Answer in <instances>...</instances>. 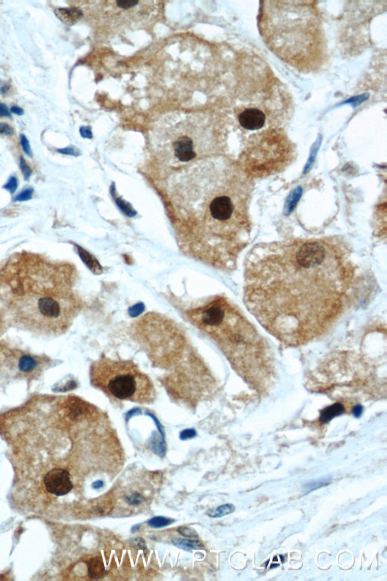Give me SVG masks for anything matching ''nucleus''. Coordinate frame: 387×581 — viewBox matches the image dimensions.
Returning a JSON list of instances; mask_svg holds the SVG:
<instances>
[{"mask_svg": "<svg viewBox=\"0 0 387 581\" xmlns=\"http://www.w3.org/2000/svg\"><path fill=\"white\" fill-rule=\"evenodd\" d=\"M18 184L17 178L15 176H11L8 179V182H6V184L3 186V189H6V190L9 191L11 193L13 194L17 190Z\"/></svg>", "mask_w": 387, "mask_h": 581, "instance_id": "23", "label": "nucleus"}, {"mask_svg": "<svg viewBox=\"0 0 387 581\" xmlns=\"http://www.w3.org/2000/svg\"><path fill=\"white\" fill-rule=\"evenodd\" d=\"M344 412V407L340 404H335L324 409L321 412L320 421L322 423H328L334 417L338 416Z\"/></svg>", "mask_w": 387, "mask_h": 581, "instance_id": "12", "label": "nucleus"}, {"mask_svg": "<svg viewBox=\"0 0 387 581\" xmlns=\"http://www.w3.org/2000/svg\"><path fill=\"white\" fill-rule=\"evenodd\" d=\"M173 522V520L169 519V518L163 517V516H157L155 518H151L148 521V524L152 528H160L169 525Z\"/></svg>", "mask_w": 387, "mask_h": 581, "instance_id": "15", "label": "nucleus"}, {"mask_svg": "<svg viewBox=\"0 0 387 581\" xmlns=\"http://www.w3.org/2000/svg\"><path fill=\"white\" fill-rule=\"evenodd\" d=\"M132 545H135V547L142 550H146V544L142 538H135L132 541Z\"/></svg>", "mask_w": 387, "mask_h": 581, "instance_id": "26", "label": "nucleus"}, {"mask_svg": "<svg viewBox=\"0 0 387 581\" xmlns=\"http://www.w3.org/2000/svg\"><path fill=\"white\" fill-rule=\"evenodd\" d=\"M55 15L67 25H73L83 16L81 10L77 8H60L55 11Z\"/></svg>", "mask_w": 387, "mask_h": 581, "instance_id": "10", "label": "nucleus"}, {"mask_svg": "<svg viewBox=\"0 0 387 581\" xmlns=\"http://www.w3.org/2000/svg\"><path fill=\"white\" fill-rule=\"evenodd\" d=\"M90 381L93 387L117 401L152 404L156 398L152 380L132 362L98 359L92 364Z\"/></svg>", "mask_w": 387, "mask_h": 581, "instance_id": "4", "label": "nucleus"}, {"mask_svg": "<svg viewBox=\"0 0 387 581\" xmlns=\"http://www.w3.org/2000/svg\"><path fill=\"white\" fill-rule=\"evenodd\" d=\"M240 125L248 131H259L265 125V115L263 111L256 107H248L238 116Z\"/></svg>", "mask_w": 387, "mask_h": 581, "instance_id": "9", "label": "nucleus"}, {"mask_svg": "<svg viewBox=\"0 0 387 581\" xmlns=\"http://www.w3.org/2000/svg\"><path fill=\"white\" fill-rule=\"evenodd\" d=\"M172 542L176 547L184 549V550L189 551V552H191L193 549H201L203 548V545L200 541L193 540L192 538L189 540L176 538V539H173Z\"/></svg>", "mask_w": 387, "mask_h": 581, "instance_id": "13", "label": "nucleus"}, {"mask_svg": "<svg viewBox=\"0 0 387 581\" xmlns=\"http://www.w3.org/2000/svg\"><path fill=\"white\" fill-rule=\"evenodd\" d=\"M10 357H12V361L10 360L9 364L12 366V372L15 373V376L26 378H34L36 376H39L43 366L47 363L42 357L21 351L15 352Z\"/></svg>", "mask_w": 387, "mask_h": 581, "instance_id": "7", "label": "nucleus"}, {"mask_svg": "<svg viewBox=\"0 0 387 581\" xmlns=\"http://www.w3.org/2000/svg\"><path fill=\"white\" fill-rule=\"evenodd\" d=\"M166 158L169 161L173 159L175 163H189L194 161L197 157H200L202 152L200 142L194 137V134L179 133L169 139V144L166 145Z\"/></svg>", "mask_w": 387, "mask_h": 581, "instance_id": "6", "label": "nucleus"}, {"mask_svg": "<svg viewBox=\"0 0 387 581\" xmlns=\"http://www.w3.org/2000/svg\"><path fill=\"white\" fill-rule=\"evenodd\" d=\"M151 449L153 450L154 453H156L158 456H161V457H163L166 455V446L164 441H157L156 440H155L153 442H152Z\"/></svg>", "mask_w": 387, "mask_h": 581, "instance_id": "16", "label": "nucleus"}, {"mask_svg": "<svg viewBox=\"0 0 387 581\" xmlns=\"http://www.w3.org/2000/svg\"><path fill=\"white\" fill-rule=\"evenodd\" d=\"M188 316L217 342L246 381L258 389L268 386L273 370L270 353L255 329L228 299L217 297L189 311Z\"/></svg>", "mask_w": 387, "mask_h": 581, "instance_id": "3", "label": "nucleus"}, {"mask_svg": "<svg viewBox=\"0 0 387 581\" xmlns=\"http://www.w3.org/2000/svg\"><path fill=\"white\" fill-rule=\"evenodd\" d=\"M14 134V130L9 124L6 123H0V134L10 136Z\"/></svg>", "mask_w": 387, "mask_h": 581, "instance_id": "24", "label": "nucleus"}, {"mask_svg": "<svg viewBox=\"0 0 387 581\" xmlns=\"http://www.w3.org/2000/svg\"><path fill=\"white\" fill-rule=\"evenodd\" d=\"M58 152L59 153L65 154V155H74L73 150L70 148H64V149H59Z\"/></svg>", "mask_w": 387, "mask_h": 581, "instance_id": "30", "label": "nucleus"}, {"mask_svg": "<svg viewBox=\"0 0 387 581\" xmlns=\"http://www.w3.org/2000/svg\"><path fill=\"white\" fill-rule=\"evenodd\" d=\"M20 168H21V172L23 173L25 179L28 180L31 177V175L32 174V170L30 168L29 165L27 164L26 160L21 157L20 158Z\"/></svg>", "mask_w": 387, "mask_h": 581, "instance_id": "21", "label": "nucleus"}, {"mask_svg": "<svg viewBox=\"0 0 387 581\" xmlns=\"http://www.w3.org/2000/svg\"><path fill=\"white\" fill-rule=\"evenodd\" d=\"M235 510L233 504H225L222 505L220 507H217L215 510H210L207 512L206 514L210 516L211 518H220L223 516L227 515V514H231L234 513Z\"/></svg>", "mask_w": 387, "mask_h": 581, "instance_id": "14", "label": "nucleus"}, {"mask_svg": "<svg viewBox=\"0 0 387 581\" xmlns=\"http://www.w3.org/2000/svg\"><path fill=\"white\" fill-rule=\"evenodd\" d=\"M88 572L90 578L100 579L106 575L105 567L100 557H94L89 561Z\"/></svg>", "mask_w": 387, "mask_h": 581, "instance_id": "11", "label": "nucleus"}, {"mask_svg": "<svg viewBox=\"0 0 387 581\" xmlns=\"http://www.w3.org/2000/svg\"><path fill=\"white\" fill-rule=\"evenodd\" d=\"M249 179L198 162L168 182L166 201L181 242L213 267H234L251 241Z\"/></svg>", "mask_w": 387, "mask_h": 581, "instance_id": "2", "label": "nucleus"}, {"mask_svg": "<svg viewBox=\"0 0 387 581\" xmlns=\"http://www.w3.org/2000/svg\"><path fill=\"white\" fill-rule=\"evenodd\" d=\"M0 117H11V113L8 107L2 103H0Z\"/></svg>", "mask_w": 387, "mask_h": 581, "instance_id": "27", "label": "nucleus"}, {"mask_svg": "<svg viewBox=\"0 0 387 581\" xmlns=\"http://www.w3.org/2000/svg\"><path fill=\"white\" fill-rule=\"evenodd\" d=\"M103 486H104V482L101 480H96V481H95L94 483H93V488L96 489V490H98V489L101 488Z\"/></svg>", "mask_w": 387, "mask_h": 581, "instance_id": "32", "label": "nucleus"}, {"mask_svg": "<svg viewBox=\"0 0 387 581\" xmlns=\"http://www.w3.org/2000/svg\"><path fill=\"white\" fill-rule=\"evenodd\" d=\"M10 87L8 83L0 80V93H5L8 91Z\"/></svg>", "mask_w": 387, "mask_h": 581, "instance_id": "28", "label": "nucleus"}, {"mask_svg": "<svg viewBox=\"0 0 387 581\" xmlns=\"http://www.w3.org/2000/svg\"><path fill=\"white\" fill-rule=\"evenodd\" d=\"M195 435L196 432H194V430H185V431H183V432L181 433L180 438L182 440H187L189 439V438H193V437L195 436Z\"/></svg>", "mask_w": 387, "mask_h": 581, "instance_id": "25", "label": "nucleus"}, {"mask_svg": "<svg viewBox=\"0 0 387 581\" xmlns=\"http://www.w3.org/2000/svg\"><path fill=\"white\" fill-rule=\"evenodd\" d=\"M354 275L350 254L333 239L257 244L246 261L245 304L277 339L302 345L341 314Z\"/></svg>", "mask_w": 387, "mask_h": 581, "instance_id": "1", "label": "nucleus"}, {"mask_svg": "<svg viewBox=\"0 0 387 581\" xmlns=\"http://www.w3.org/2000/svg\"><path fill=\"white\" fill-rule=\"evenodd\" d=\"M125 500L128 504L132 505V506H136V505L140 504L143 501V497L142 495L139 493H132L129 496H127L125 497Z\"/></svg>", "mask_w": 387, "mask_h": 581, "instance_id": "18", "label": "nucleus"}, {"mask_svg": "<svg viewBox=\"0 0 387 581\" xmlns=\"http://www.w3.org/2000/svg\"><path fill=\"white\" fill-rule=\"evenodd\" d=\"M46 490L56 496L67 494L73 488L68 471L63 469H53L49 471L44 478Z\"/></svg>", "mask_w": 387, "mask_h": 581, "instance_id": "8", "label": "nucleus"}, {"mask_svg": "<svg viewBox=\"0 0 387 581\" xmlns=\"http://www.w3.org/2000/svg\"><path fill=\"white\" fill-rule=\"evenodd\" d=\"M11 112L17 114V115L21 116L24 114V110L21 107H18V106H13V107H11Z\"/></svg>", "mask_w": 387, "mask_h": 581, "instance_id": "29", "label": "nucleus"}, {"mask_svg": "<svg viewBox=\"0 0 387 581\" xmlns=\"http://www.w3.org/2000/svg\"><path fill=\"white\" fill-rule=\"evenodd\" d=\"M33 189L32 188L25 189L15 198V202H26L31 200L33 196Z\"/></svg>", "mask_w": 387, "mask_h": 581, "instance_id": "19", "label": "nucleus"}, {"mask_svg": "<svg viewBox=\"0 0 387 581\" xmlns=\"http://www.w3.org/2000/svg\"><path fill=\"white\" fill-rule=\"evenodd\" d=\"M293 158V148L287 136L270 130L251 138L241 154L240 165L250 179L266 177L284 171Z\"/></svg>", "mask_w": 387, "mask_h": 581, "instance_id": "5", "label": "nucleus"}, {"mask_svg": "<svg viewBox=\"0 0 387 581\" xmlns=\"http://www.w3.org/2000/svg\"><path fill=\"white\" fill-rule=\"evenodd\" d=\"M140 528V527H139V525L134 526V527H132V532H135V531H138V528Z\"/></svg>", "mask_w": 387, "mask_h": 581, "instance_id": "33", "label": "nucleus"}, {"mask_svg": "<svg viewBox=\"0 0 387 581\" xmlns=\"http://www.w3.org/2000/svg\"><path fill=\"white\" fill-rule=\"evenodd\" d=\"M178 532L183 537H189L192 539H195L198 537V534L195 530H194L192 528H188V527H180L178 528Z\"/></svg>", "mask_w": 387, "mask_h": 581, "instance_id": "20", "label": "nucleus"}, {"mask_svg": "<svg viewBox=\"0 0 387 581\" xmlns=\"http://www.w3.org/2000/svg\"><path fill=\"white\" fill-rule=\"evenodd\" d=\"M330 483V480H329V479H322V480H316V481L307 483V484L304 486V488L307 492L313 491V490H317V489L321 488V487L328 485Z\"/></svg>", "mask_w": 387, "mask_h": 581, "instance_id": "17", "label": "nucleus"}, {"mask_svg": "<svg viewBox=\"0 0 387 581\" xmlns=\"http://www.w3.org/2000/svg\"><path fill=\"white\" fill-rule=\"evenodd\" d=\"M20 140H21V145L22 148H23L24 152L26 153L27 155L29 157H33V153H32V150H31V145H30L29 141L26 136L24 134H21L20 136Z\"/></svg>", "mask_w": 387, "mask_h": 581, "instance_id": "22", "label": "nucleus"}, {"mask_svg": "<svg viewBox=\"0 0 387 581\" xmlns=\"http://www.w3.org/2000/svg\"><path fill=\"white\" fill-rule=\"evenodd\" d=\"M361 412H362V407H360V406H356V407L353 409V414H354L355 416L359 417L361 415Z\"/></svg>", "mask_w": 387, "mask_h": 581, "instance_id": "31", "label": "nucleus"}]
</instances>
